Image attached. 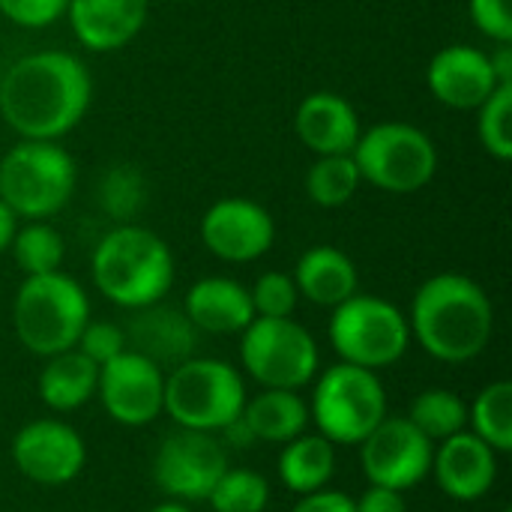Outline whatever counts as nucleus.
Returning <instances> with one entry per match:
<instances>
[{"instance_id":"obj_1","label":"nucleus","mask_w":512,"mask_h":512,"mask_svg":"<svg viewBox=\"0 0 512 512\" xmlns=\"http://www.w3.org/2000/svg\"><path fill=\"white\" fill-rule=\"evenodd\" d=\"M93 99L87 66L69 51H33L0 78V117L27 141H57L72 132Z\"/></svg>"},{"instance_id":"obj_2","label":"nucleus","mask_w":512,"mask_h":512,"mask_svg":"<svg viewBox=\"0 0 512 512\" xmlns=\"http://www.w3.org/2000/svg\"><path fill=\"white\" fill-rule=\"evenodd\" d=\"M408 327L429 357L441 363H468L489 348L495 309L474 279L438 273L417 288Z\"/></svg>"},{"instance_id":"obj_3","label":"nucleus","mask_w":512,"mask_h":512,"mask_svg":"<svg viewBox=\"0 0 512 512\" xmlns=\"http://www.w3.org/2000/svg\"><path fill=\"white\" fill-rule=\"evenodd\" d=\"M90 273L105 300L135 312L165 300L174 285V255L159 234L120 225L96 243Z\"/></svg>"},{"instance_id":"obj_4","label":"nucleus","mask_w":512,"mask_h":512,"mask_svg":"<svg viewBox=\"0 0 512 512\" xmlns=\"http://www.w3.org/2000/svg\"><path fill=\"white\" fill-rule=\"evenodd\" d=\"M87 321L90 300L84 288L60 270L27 276L12 303V324L18 342L30 354L45 360L72 351Z\"/></svg>"},{"instance_id":"obj_5","label":"nucleus","mask_w":512,"mask_h":512,"mask_svg":"<svg viewBox=\"0 0 512 512\" xmlns=\"http://www.w3.org/2000/svg\"><path fill=\"white\" fill-rule=\"evenodd\" d=\"M246 408L243 375L213 357H189L165 375L162 411L177 423V429L222 432Z\"/></svg>"},{"instance_id":"obj_6","label":"nucleus","mask_w":512,"mask_h":512,"mask_svg":"<svg viewBox=\"0 0 512 512\" xmlns=\"http://www.w3.org/2000/svg\"><path fill=\"white\" fill-rule=\"evenodd\" d=\"M78 168L57 141L21 138L0 159V201L30 222H42L66 207L75 192Z\"/></svg>"},{"instance_id":"obj_7","label":"nucleus","mask_w":512,"mask_h":512,"mask_svg":"<svg viewBox=\"0 0 512 512\" xmlns=\"http://www.w3.org/2000/svg\"><path fill=\"white\" fill-rule=\"evenodd\" d=\"M384 417L387 390L372 369L336 363L321 372L312 393L309 420H315L330 444L360 447Z\"/></svg>"},{"instance_id":"obj_8","label":"nucleus","mask_w":512,"mask_h":512,"mask_svg":"<svg viewBox=\"0 0 512 512\" xmlns=\"http://www.w3.org/2000/svg\"><path fill=\"white\" fill-rule=\"evenodd\" d=\"M330 345L342 363L378 372L405 357L411 345V327L402 309H396L390 300L354 294L333 309Z\"/></svg>"},{"instance_id":"obj_9","label":"nucleus","mask_w":512,"mask_h":512,"mask_svg":"<svg viewBox=\"0 0 512 512\" xmlns=\"http://www.w3.org/2000/svg\"><path fill=\"white\" fill-rule=\"evenodd\" d=\"M351 156L366 183L393 195L423 189L438 171V150L432 138L402 120L375 123L369 132H360Z\"/></svg>"},{"instance_id":"obj_10","label":"nucleus","mask_w":512,"mask_h":512,"mask_svg":"<svg viewBox=\"0 0 512 512\" xmlns=\"http://www.w3.org/2000/svg\"><path fill=\"white\" fill-rule=\"evenodd\" d=\"M240 360L264 390H300L318 375V342L294 318H255L240 339Z\"/></svg>"},{"instance_id":"obj_11","label":"nucleus","mask_w":512,"mask_h":512,"mask_svg":"<svg viewBox=\"0 0 512 512\" xmlns=\"http://www.w3.org/2000/svg\"><path fill=\"white\" fill-rule=\"evenodd\" d=\"M228 471V453L222 441L210 432L177 429L162 438L153 456L156 486L180 504L207 501L219 477Z\"/></svg>"},{"instance_id":"obj_12","label":"nucleus","mask_w":512,"mask_h":512,"mask_svg":"<svg viewBox=\"0 0 512 512\" xmlns=\"http://www.w3.org/2000/svg\"><path fill=\"white\" fill-rule=\"evenodd\" d=\"M435 444L408 420L384 417L360 444V465L372 486L408 492L432 474Z\"/></svg>"},{"instance_id":"obj_13","label":"nucleus","mask_w":512,"mask_h":512,"mask_svg":"<svg viewBox=\"0 0 512 512\" xmlns=\"http://www.w3.org/2000/svg\"><path fill=\"white\" fill-rule=\"evenodd\" d=\"M96 396L114 423L129 429L150 426L162 414V402H165L162 366L126 348L120 357L99 366Z\"/></svg>"},{"instance_id":"obj_14","label":"nucleus","mask_w":512,"mask_h":512,"mask_svg":"<svg viewBox=\"0 0 512 512\" xmlns=\"http://www.w3.org/2000/svg\"><path fill=\"white\" fill-rule=\"evenodd\" d=\"M15 468L39 486L72 483L87 462L84 438L60 420H33L12 441Z\"/></svg>"},{"instance_id":"obj_15","label":"nucleus","mask_w":512,"mask_h":512,"mask_svg":"<svg viewBox=\"0 0 512 512\" xmlns=\"http://www.w3.org/2000/svg\"><path fill=\"white\" fill-rule=\"evenodd\" d=\"M201 240L216 258L249 264L270 252L276 225L261 204L249 198H222L201 216Z\"/></svg>"},{"instance_id":"obj_16","label":"nucleus","mask_w":512,"mask_h":512,"mask_svg":"<svg viewBox=\"0 0 512 512\" xmlns=\"http://www.w3.org/2000/svg\"><path fill=\"white\" fill-rule=\"evenodd\" d=\"M432 474L447 498L474 504L486 498L498 480V453L465 429L441 441L432 456Z\"/></svg>"},{"instance_id":"obj_17","label":"nucleus","mask_w":512,"mask_h":512,"mask_svg":"<svg viewBox=\"0 0 512 512\" xmlns=\"http://www.w3.org/2000/svg\"><path fill=\"white\" fill-rule=\"evenodd\" d=\"M426 84L441 105L456 111L480 108L495 93V87H501L489 54L471 45L441 48L426 69Z\"/></svg>"},{"instance_id":"obj_18","label":"nucleus","mask_w":512,"mask_h":512,"mask_svg":"<svg viewBox=\"0 0 512 512\" xmlns=\"http://www.w3.org/2000/svg\"><path fill=\"white\" fill-rule=\"evenodd\" d=\"M150 12V0H69L66 15L75 39L90 51H117L129 45Z\"/></svg>"},{"instance_id":"obj_19","label":"nucleus","mask_w":512,"mask_h":512,"mask_svg":"<svg viewBox=\"0 0 512 512\" xmlns=\"http://www.w3.org/2000/svg\"><path fill=\"white\" fill-rule=\"evenodd\" d=\"M297 138L318 156L351 153L360 138V117L354 105L330 90L309 93L294 114Z\"/></svg>"},{"instance_id":"obj_20","label":"nucleus","mask_w":512,"mask_h":512,"mask_svg":"<svg viewBox=\"0 0 512 512\" xmlns=\"http://www.w3.org/2000/svg\"><path fill=\"white\" fill-rule=\"evenodd\" d=\"M183 315L189 318L195 330L213 333V336L243 333L255 321L249 288L225 276H207L195 282L186 294Z\"/></svg>"},{"instance_id":"obj_21","label":"nucleus","mask_w":512,"mask_h":512,"mask_svg":"<svg viewBox=\"0 0 512 512\" xmlns=\"http://www.w3.org/2000/svg\"><path fill=\"white\" fill-rule=\"evenodd\" d=\"M126 342H132L129 351H138L150 357L156 366L162 363H183L189 360L195 348V327L186 315L165 309L159 303L135 309V318L126 330Z\"/></svg>"},{"instance_id":"obj_22","label":"nucleus","mask_w":512,"mask_h":512,"mask_svg":"<svg viewBox=\"0 0 512 512\" xmlns=\"http://www.w3.org/2000/svg\"><path fill=\"white\" fill-rule=\"evenodd\" d=\"M357 267L336 246H312L300 255L294 270V285L300 297L315 306L336 309L348 297L357 294Z\"/></svg>"},{"instance_id":"obj_23","label":"nucleus","mask_w":512,"mask_h":512,"mask_svg":"<svg viewBox=\"0 0 512 512\" xmlns=\"http://www.w3.org/2000/svg\"><path fill=\"white\" fill-rule=\"evenodd\" d=\"M96 384L99 366L90 363L78 348L48 357L45 369L39 372V396L57 414H69L87 405L96 396Z\"/></svg>"},{"instance_id":"obj_24","label":"nucleus","mask_w":512,"mask_h":512,"mask_svg":"<svg viewBox=\"0 0 512 512\" xmlns=\"http://www.w3.org/2000/svg\"><path fill=\"white\" fill-rule=\"evenodd\" d=\"M243 423L261 444H288L306 432L309 405L297 390H264L255 399H246Z\"/></svg>"},{"instance_id":"obj_25","label":"nucleus","mask_w":512,"mask_h":512,"mask_svg":"<svg viewBox=\"0 0 512 512\" xmlns=\"http://www.w3.org/2000/svg\"><path fill=\"white\" fill-rule=\"evenodd\" d=\"M336 471V444H330L324 435H300L288 444H282L279 456V480L285 489L297 495L318 492L330 483Z\"/></svg>"},{"instance_id":"obj_26","label":"nucleus","mask_w":512,"mask_h":512,"mask_svg":"<svg viewBox=\"0 0 512 512\" xmlns=\"http://www.w3.org/2000/svg\"><path fill=\"white\" fill-rule=\"evenodd\" d=\"M408 420L435 444L459 435L468 429V405L459 393L453 390H441V387H432V390H423L414 402H411V411H408Z\"/></svg>"},{"instance_id":"obj_27","label":"nucleus","mask_w":512,"mask_h":512,"mask_svg":"<svg viewBox=\"0 0 512 512\" xmlns=\"http://www.w3.org/2000/svg\"><path fill=\"white\" fill-rule=\"evenodd\" d=\"M468 423L471 432L486 441L495 453H510L512 450V384L510 381H495L489 384L474 405L468 408Z\"/></svg>"},{"instance_id":"obj_28","label":"nucleus","mask_w":512,"mask_h":512,"mask_svg":"<svg viewBox=\"0 0 512 512\" xmlns=\"http://www.w3.org/2000/svg\"><path fill=\"white\" fill-rule=\"evenodd\" d=\"M363 177L351 153L339 156H318L306 174V195L318 207H342L354 198Z\"/></svg>"},{"instance_id":"obj_29","label":"nucleus","mask_w":512,"mask_h":512,"mask_svg":"<svg viewBox=\"0 0 512 512\" xmlns=\"http://www.w3.org/2000/svg\"><path fill=\"white\" fill-rule=\"evenodd\" d=\"M12 258L15 264L27 273V276H42V273H54L63 264L66 246L57 228H51L45 219L42 222H30L21 231H15L12 237Z\"/></svg>"},{"instance_id":"obj_30","label":"nucleus","mask_w":512,"mask_h":512,"mask_svg":"<svg viewBox=\"0 0 512 512\" xmlns=\"http://www.w3.org/2000/svg\"><path fill=\"white\" fill-rule=\"evenodd\" d=\"M213 512H264L270 504V486L261 474L246 468H228L207 495Z\"/></svg>"},{"instance_id":"obj_31","label":"nucleus","mask_w":512,"mask_h":512,"mask_svg":"<svg viewBox=\"0 0 512 512\" xmlns=\"http://www.w3.org/2000/svg\"><path fill=\"white\" fill-rule=\"evenodd\" d=\"M477 111H480L477 135L483 150L492 159L507 162L512 156V84L495 87V93Z\"/></svg>"},{"instance_id":"obj_32","label":"nucleus","mask_w":512,"mask_h":512,"mask_svg":"<svg viewBox=\"0 0 512 512\" xmlns=\"http://www.w3.org/2000/svg\"><path fill=\"white\" fill-rule=\"evenodd\" d=\"M102 210L111 213V219H132L144 204V180L132 165H117L105 174L99 189Z\"/></svg>"},{"instance_id":"obj_33","label":"nucleus","mask_w":512,"mask_h":512,"mask_svg":"<svg viewBox=\"0 0 512 512\" xmlns=\"http://www.w3.org/2000/svg\"><path fill=\"white\" fill-rule=\"evenodd\" d=\"M249 297H252L255 318H291L294 309H297L300 291L294 285V276L270 270V273L258 276Z\"/></svg>"},{"instance_id":"obj_34","label":"nucleus","mask_w":512,"mask_h":512,"mask_svg":"<svg viewBox=\"0 0 512 512\" xmlns=\"http://www.w3.org/2000/svg\"><path fill=\"white\" fill-rule=\"evenodd\" d=\"M90 363L105 366L126 351V330L111 321H87L75 345Z\"/></svg>"},{"instance_id":"obj_35","label":"nucleus","mask_w":512,"mask_h":512,"mask_svg":"<svg viewBox=\"0 0 512 512\" xmlns=\"http://www.w3.org/2000/svg\"><path fill=\"white\" fill-rule=\"evenodd\" d=\"M69 0H0V12L18 27H48L66 15Z\"/></svg>"},{"instance_id":"obj_36","label":"nucleus","mask_w":512,"mask_h":512,"mask_svg":"<svg viewBox=\"0 0 512 512\" xmlns=\"http://www.w3.org/2000/svg\"><path fill=\"white\" fill-rule=\"evenodd\" d=\"M468 12L483 36L495 42H512L510 0H468Z\"/></svg>"},{"instance_id":"obj_37","label":"nucleus","mask_w":512,"mask_h":512,"mask_svg":"<svg viewBox=\"0 0 512 512\" xmlns=\"http://www.w3.org/2000/svg\"><path fill=\"white\" fill-rule=\"evenodd\" d=\"M291 512H357V507H354V498H348L345 492L324 486L318 492L300 495V501L294 504Z\"/></svg>"},{"instance_id":"obj_38","label":"nucleus","mask_w":512,"mask_h":512,"mask_svg":"<svg viewBox=\"0 0 512 512\" xmlns=\"http://www.w3.org/2000/svg\"><path fill=\"white\" fill-rule=\"evenodd\" d=\"M357 512H408L402 492L384 489V486H369L360 501H354Z\"/></svg>"},{"instance_id":"obj_39","label":"nucleus","mask_w":512,"mask_h":512,"mask_svg":"<svg viewBox=\"0 0 512 512\" xmlns=\"http://www.w3.org/2000/svg\"><path fill=\"white\" fill-rule=\"evenodd\" d=\"M489 63L498 84H512V42H498V48L489 54Z\"/></svg>"},{"instance_id":"obj_40","label":"nucleus","mask_w":512,"mask_h":512,"mask_svg":"<svg viewBox=\"0 0 512 512\" xmlns=\"http://www.w3.org/2000/svg\"><path fill=\"white\" fill-rule=\"evenodd\" d=\"M15 231H18V216L0 201V252H6L12 246Z\"/></svg>"},{"instance_id":"obj_41","label":"nucleus","mask_w":512,"mask_h":512,"mask_svg":"<svg viewBox=\"0 0 512 512\" xmlns=\"http://www.w3.org/2000/svg\"><path fill=\"white\" fill-rule=\"evenodd\" d=\"M150 512H192L186 504H180V501H165V504H159V507H153Z\"/></svg>"},{"instance_id":"obj_42","label":"nucleus","mask_w":512,"mask_h":512,"mask_svg":"<svg viewBox=\"0 0 512 512\" xmlns=\"http://www.w3.org/2000/svg\"><path fill=\"white\" fill-rule=\"evenodd\" d=\"M501 512H512V510H510V507H504V510H501Z\"/></svg>"}]
</instances>
